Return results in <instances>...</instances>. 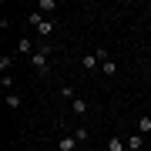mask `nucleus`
I'll list each match as a JSON object with an SVG mask.
<instances>
[{"mask_svg":"<svg viewBox=\"0 0 151 151\" xmlns=\"http://www.w3.org/2000/svg\"><path fill=\"white\" fill-rule=\"evenodd\" d=\"M101 74L104 77H114V74H118V64H114V60H104V64H101Z\"/></svg>","mask_w":151,"mask_h":151,"instance_id":"nucleus-12","label":"nucleus"},{"mask_svg":"<svg viewBox=\"0 0 151 151\" xmlns=\"http://www.w3.org/2000/svg\"><path fill=\"white\" fill-rule=\"evenodd\" d=\"M34 10H40V14H54L57 10V0H37V7Z\"/></svg>","mask_w":151,"mask_h":151,"instance_id":"nucleus-7","label":"nucleus"},{"mask_svg":"<svg viewBox=\"0 0 151 151\" xmlns=\"http://www.w3.org/2000/svg\"><path fill=\"white\" fill-rule=\"evenodd\" d=\"M50 54H54V44H47V40H44L40 47L34 50V57L27 60V64H30V67H34V70H37V74L44 77V74H50Z\"/></svg>","mask_w":151,"mask_h":151,"instance_id":"nucleus-1","label":"nucleus"},{"mask_svg":"<svg viewBox=\"0 0 151 151\" xmlns=\"http://www.w3.org/2000/svg\"><path fill=\"white\" fill-rule=\"evenodd\" d=\"M70 114H74V118H84L87 114V101L84 97H74V101H70Z\"/></svg>","mask_w":151,"mask_h":151,"instance_id":"nucleus-4","label":"nucleus"},{"mask_svg":"<svg viewBox=\"0 0 151 151\" xmlns=\"http://www.w3.org/2000/svg\"><path fill=\"white\" fill-rule=\"evenodd\" d=\"M104 148H108V151H128V145H124V141H121L118 134H111V138H108V145H104Z\"/></svg>","mask_w":151,"mask_h":151,"instance_id":"nucleus-6","label":"nucleus"},{"mask_svg":"<svg viewBox=\"0 0 151 151\" xmlns=\"http://www.w3.org/2000/svg\"><path fill=\"white\" fill-rule=\"evenodd\" d=\"M138 134H151V118H141L138 121Z\"/></svg>","mask_w":151,"mask_h":151,"instance_id":"nucleus-17","label":"nucleus"},{"mask_svg":"<svg viewBox=\"0 0 151 151\" xmlns=\"http://www.w3.org/2000/svg\"><path fill=\"white\" fill-rule=\"evenodd\" d=\"M57 151H77V138H74V134H60Z\"/></svg>","mask_w":151,"mask_h":151,"instance_id":"nucleus-3","label":"nucleus"},{"mask_svg":"<svg viewBox=\"0 0 151 151\" xmlns=\"http://www.w3.org/2000/svg\"><path fill=\"white\" fill-rule=\"evenodd\" d=\"M34 50H37V47H34V40L30 37H17V54H24V57H34Z\"/></svg>","mask_w":151,"mask_h":151,"instance_id":"nucleus-2","label":"nucleus"},{"mask_svg":"<svg viewBox=\"0 0 151 151\" xmlns=\"http://www.w3.org/2000/svg\"><path fill=\"white\" fill-rule=\"evenodd\" d=\"M124 145H128V151H141V145H145V134H131Z\"/></svg>","mask_w":151,"mask_h":151,"instance_id":"nucleus-8","label":"nucleus"},{"mask_svg":"<svg viewBox=\"0 0 151 151\" xmlns=\"http://www.w3.org/2000/svg\"><path fill=\"white\" fill-rule=\"evenodd\" d=\"M7 108H10V111H17V108H20V94H7Z\"/></svg>","mask_w":151,"mask_h":151,"instance_id":"nucleus-15","label":"nucleus"},{"mask_svg":"<svg viewBox=\"0 0 151 151\" xmlns=\"http://www.w3.org/2000/svg\"><path fill=\"white\" fill-rule=\"evenodd\" d=\"M94 54H97V60H101V64H104V60H111V54H108V50H104V47H97Z\"/></svg>","mask_w":151,"mask_h":151,"instance_id":"nucleus-18","label":"nucleus"},{"mask_svg":"<svg viewBox=\"0 0 151 151\" xmlns=\"http://www.w3.org/2000/svg\"><path fill=\"white\" fill-rule=\"evenodd\" d=\"M34 30H37L40 37H50V34H54V20H50V17H44V24H37Z\"/></svg>","mask_w":151,"mask_h":151,"instance_id":"nucleus-5","label":"nucleus"},{"mask_svg":"<svg viewBox=\"0 0 151 151\" xmlns=\"http://www.w3.org/2000/svg\"><path fill=\"white\" fill-rule=\"evenodd\" d=\"M0 87H4V94H10L14 91V74H4V77H0Z\"/></svg>","mask_w":151,"mask_h":151,"instance_id":"nucleus-13","label":"nucleus"},{"mask_svg":"<svg viewBox=\"0 0 151 151\" xmlns=\"http://www.w3.org/2000/svg\"><path fill=\"white\" fill-rule=\"evenodd\" d=\"M81 64H84V70H97V67H101V60H97V54H84Z\"/></svg>","mask_w":151,"mask_h":151,"instance_id":"nucleus-9","label":"nucleus"},{"mask_svg":"<svg viewBox=\"0 0 151 151\" xmlns=\"http://www.w3.org/2000/svg\"><path fill=\"white\" fill-rule=\"evenodd\" d=\"M74 138H77V145H84V141H91V131H87L84 124H77V128H74Z\"/></svg>","mask_w":151,"mask_h":151,"instance_id":"nucleus-11","label":"nucleus"},{"mask_svg":"<svg viewBox=\"0 0 151 151\" xmlns=\"http://www.w3.org/2000/svg\"><path fill=\"white\" fill-rule=\"evenodd\" d=\"M14 67V54H0V74H10Z\"/></svg>","mask_w":151,"mask_h":151,"instance_id":"nucleus-10","label":"nucleus"},{"mask_svg":"<svg viewBox=\"0 0 151 151\" xmlns=\"http://www.w3.org/2000/svg\"><path fill=\"white\" fill-rule=\"evenodd\" d=\"M60 97H64V101H74V97H77V91H74L70 84H64V87H60Z\"/></svg>","mask_w":151,"mask_h":151,"instance_id":"nucleus-16","label":"nucleus"},{"mask_svg":"<svg viewBox=\"0 0 151 151\" xmlns=\"http://www.w3.org/2000/svg\"><path fill=\"white\" fill-rule=\"evenodd\" d=\"M27 24H30V27H37V24H44V14H40V10H30V14H27Z\"/></svg>","mask_w":151,"mask_h":151,"instance_id":"nucleus-14","label":"nucleus"}]
</instances>
